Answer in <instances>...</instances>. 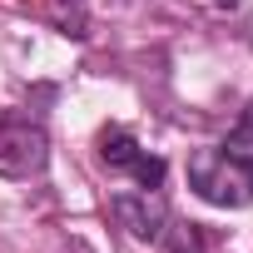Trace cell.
<instances>
[{"instance_id": "4", "label": "cell", "mask_w": 253, "mask_h": 253, "mask_svg": "<svg viewBox=\"0 0 253 253\" xmlns=\"http://www.w3.org/2000/svg\"><path fill=\"white\" fill-rule=\"evenodd\" d=\"M109 213L119 218V228H129L134 238H144V243H159L164 238V228H169V209H164V199L159 194H114L109 199Z\"/></svg>"}, {"instance_id": "5", "label": "cell", "mask_w": 253, "mask_h": 253, "mask_svg": "<svg viewBox=\"0 0 253 253\" xmlns=\"http://www.w3.org/2000/svg\"><path fill=\"white\" fill-rule=\"evenodd\" d=\"M169 253H204V233H199V223H184V218H169V228H164V238H159Z\"/></svg>"}, {"instance_id": "6", "label": "cell", "mask_w": 253, "mask_h": 253, "mask_svg": "<svg viewBox=\"0 0 253 253\" xmlns=\"http://www.w3.org/2000/svg\"><path fill=\"white\" fill-rule=\"evenodd\" d=\"M223 149L253 164V99L243 104V114H238V124H233V129H228V139H223Z\"/></svg>"}, {"instance_id": "7", "label": "cell", "mask_w": 253, "mask_h": 253, "mask_svg": "<svg viewBox=\"0 0 253 253\" xmlns=\"http://www.w3.org/2000/svg\"><path fill=\"white\" fill-rule=\"evenodd\" d=\"M213 5H223V10H238V0H213Z\"/></svg>"}, {"instance_id": "2", "label": "cell", "mask_w": 253, "mask_h": 253, "mask_svg": "<svg viewBox=\"0 0 253 253\" xmlns=\"http://www.w3.org/2000/svg\"><path fill=\"white\" fill-rule=\"evenodd\" d=\"M45 164H50L45 124L20 109H0V179H40Z\"/></svg>"}, {"instance_id": "1", "label": "cell", "mask_w": 253, "mask_h": 253, "mask_svg": "<svg viewBox=\"0 0 253 253\" xmlns=\"http://www.w3.org/2000/svg\"><path fill=\"white\" fill-rule=\"evenodd\" d=\"M189 189L213 209H248L253 204V164L218 149H199L189 159Z\"/></svg>"}, {"instance_id": "3", "label": "cell", "mask_w": 253, "mask_h": 253, "mask_svg": "<svg viewBox=\"0 0 253 253\" xmlns=\"http://www.w3.org/2000/svg\"><path fill=\"white\" fill-rule=\"evenodd\" d=\"M99 159H104V169H114V174H129L139 189H159L164 184V159L159 154H149V149H139V139L129 134V129H104L99 134Z\"/></svg>"}]
</instances>
